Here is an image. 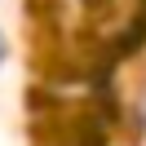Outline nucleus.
<instances>
[{"label":"nucleus","mask_w":146,"mask_h":146,"mask_svg":"<svg viewBox=\"0 0 146 146\" xmlns=\"http://www.w3.org/2000/svg\"><path fill=\"white\" fill-rule=\"evenodd\" d=\"M0 58H5V44H0Z\"/></svg>","instance_id":"1"}]
</instances>
